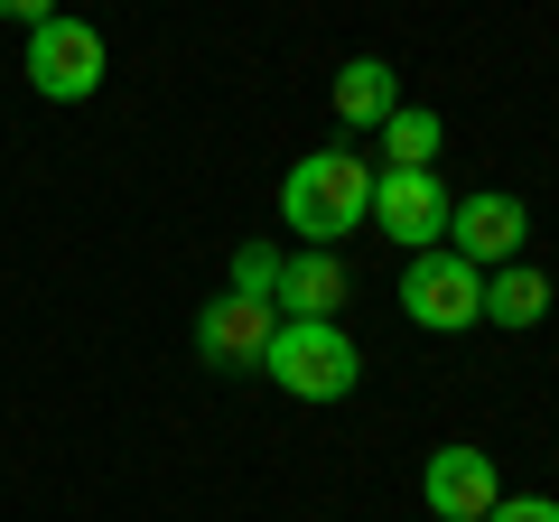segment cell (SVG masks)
Instances as JSON below:
<instances>
[{
  "label": "cell",
  "instance_id": "6da1fadb",
  "mask_svg": "<svg viewBox=\"0 0 559 522\" xmlns=\"http://www.w3.org/2000/svg\"><path fill=\"white\" fill-rule=\"evenodd\" d=\"M364 215H373V159L364 150H308L280 178V224L299 242H326L336 252L345 234H364Z\"/></svg>",
  "mask_w": 559,
  "mask_h": 522
},
{
  "label": "cell",
  "instance_id": "7a4b0ae2",
  "mask_svg": "<svg viewBox=\"0 0 559 522\" xmlns=\"http://www.w3.org/2000/svg\"><path fill=\"white\" fill-rule=\"evenodd\" d=\"M261 373L289 392V402H345L364 382V355L336 318H280L271 345H261Z\"/></svg>",
  "mask_w": 559,
  "mask_h": 522
},
{
  "label": "cell",
  "instance_id": "3957f363",
  "mask_svg": "<svg viewBox=\"0 0 559 522\" xmlns=\"http://www.w3.org/2000/svg\"><path fill=\"white\" fill-rule=\"evenodd\" d=\"M401 308H411V327H429V336H457V327L485 318V271L457 261L448 242H429V252H411V271H401Z\"/></svg>",
  "mask_w": 559,
  "mask_h": 522
},
{
  "label": "cell",
  "instance_id": "277c9868",
  "mask_svg": "<svg viewBox=\"0 0 559 522\" xmlns=\"http://www.w3.org/2000/svg\"><path fill=\"white\" fill-rule=\"evenodd\" d=\"M103 28L94 20H38L28 28V84H38L47 103H94V84H103Z\"/></svg>",
  "mask_w": 559,
  "mask_h": 522
},
{
  "label": "cell",
  "instance_id": "5b68a950",
  "mask_svg": "<svg viewBox=\"0 0 559 522\" xmlns=\"http://www.w3.org/2000/svg\"><path fill=\"white\" fill-rule=\"evenodd\" d=\"M448 178L439 168H373V234H392L401 252H429V242H448Z\"/></svg>",
  "mask_w": 559,
  "mask_h": 522
},
{
  "label": "cell",
  "instance_id": "8992f818",
  "mask_svg": "<svg viewBox=\"0 0 559 522\" xmlns=\"http://www.w3.org/2000/svg\"><path fill=\"white\" fill-rule=\"evenodd\" d=\"M522 234H532V215H522L513 187H476V197L448 205V252L476 261V271H503V261H522Z\"/></svg>",
  "mask_w": 559,
  "mask_h": 522
},
{
  "label": "cell",
  "instance_id": "52a82bcc",
  "mask_svg": "<svg viewBox=\"0 0 559 522\" xmlns=\"http://www.w3.org/2000/svg\"><path fill=\"white\" fill-rule=\"evenodd\" d=\"M419 495H429V513L439 522H485L503 503V476H495V448H429V466H419Z\"/></svg>",
  "mask_w": 559,
  "mask_h": 522
},
{
  "label": "cell",
  "instance_id": "ba28073f",
  "mask_svg": "<svg viewBox=\"0 0 559 522\" xmlns=\"http://www.w3.org/2000/svg\"><path fill=\"white\" fill-rule=\"evenodd\" d=\"M271 327H280V308L271 299H205V318H197V355L215 364V373H261V345H271Z\"/></svg>",
  "mask_w": 559,
  "mask_h": 522
},
{
  "label": "cell",
  "instance_id": "9c48e42d",
  "mask_svg": "<svg viewBox=\"0 0 559 522\" xmlns=\"http://www.w3.org/2000/svg\"><path fill=\"white\" fill-rule=\"evenodd\" d=\"M280 318H336L345 308V261L326 242H299V252H280V289H271Z\"/></svg>",
  "mask_w": 559,
  "mask_h": 522
},
{
  "label": "cell",
  "instance_id": "30bf717a",
  "mask_svg": "<svg viewBox=\"0 0 559 522\" xmlns=\"http://www.w3.org/2000/svg\"><path fill=\"white\" fill-rule=\"evenodd\" d=\"M392 103H401V75L382 57H345L336 66V121H345V131H382Z\"/></svg>",
  "mask_w": 559,
  "mask_h": 522
},
{
  "label": "cell",
  "instance_id": "8fae6325",
  "mask_svg": "<svg viewBox=\"0 0 559 522\" xmlns=\"http://www.w3.org/2000/svg\"><path fill=\"white\" fill-rule=\"evenodd\" d=\"M550 318V281H540L532 261H503V271H485V327H540Z\"/></svg>",
  "mask_w": 559,
  "mask_h": 522
},
{
  "label": "cell",
  "instance_id": "7c38bea8",
  "mask_svg": "<svg viewBox=\"0 0 559 522\" xmlns=\"http://www.w3.org/2000/svg\"><path fill=\"white\" fill-rule=\"evenodd\" d=\"M439 141H448V121L429 103H392V121H382V150L392 159L382 168H439Z\"/></svg>",
  "mask_w": 559,
  "mask_h": 522
},
{
  "label": "cell",
  "instance_id": "4fadbf2b",
  "mask_svg": "<svg viewBox=\"0 0 559 522\" xmlns=\"http://www.w3.org/2000/svg\"><path fill=\"white\" fill-rule=\"evenodd\" d=\"M271 289H280V252L271 242H242L234 252V299H271Z\"/></svg>",
  "mask_w": 559,
  "mask_h": 522
},
{
  "label": "cell",
  "instance_id": "5bb4252c",
  "mask_svg": "<svg viewBox=\"0 0 559 522\" xmlns=\"http://www.w3.org/2000/svg\"><path fill=\"white\" fill-rule=\"evenodd\" d=\"M485 522H559V503H540V495H503Z\"/></svg>",
  "mask_w": 559,
  "mask_h": 522
},
{
  "label": "cell",
  "instance_id": "9a60e30c",
  "mask_svg": "<svg viewBox=\"0 0 559 522\" xmlns=\"http://www.w3.org/2000/svg\"><path fill=\"white\" fill-rule=\"evenodd\" d=\"M0 20H20V28H38V20H57V0H0Z\"/></svg>",
  "mask_w": 559,
  "mask_h": 522
}]
</instances>
